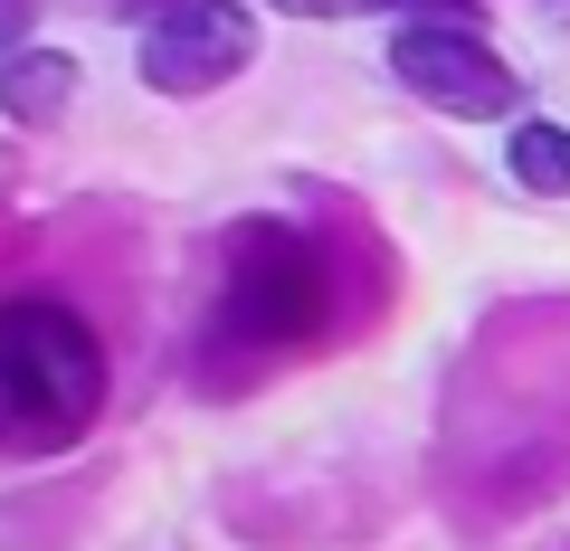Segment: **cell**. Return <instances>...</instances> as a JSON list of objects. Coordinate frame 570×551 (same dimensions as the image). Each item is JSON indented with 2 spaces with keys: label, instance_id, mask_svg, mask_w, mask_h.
Masks as SVG:
<instances>
[{
  "label": "cell",
  "instance_id": "obj_1",
  "mask_svg": "<svg viewBox=\"0 0 570 551\" xmlns=\"http://www.w3.org/2000/svg\"><path fill=\"white\" fill-rule=\"evenodd\" d=\"M105 419V343L67 295L0 305V456H67Z\"/></svg>",
  "mask_w": 570,
  "mask_h": 551
},
{
  "label": "cell",
  "instance_id": "obj_2",
  "mask_svg": "<svg viewBox=\"0 0 570 551\" xmlns=\"http://www.w3.org/2000/svg\"><path fill=\"white\" fill-rule=\"evenodd\" d=\"M333 324V266L305 228L285 219H247L228 228L219 257V305H209V352L219 362H276V352H305Z\"/></svg>",
  "mask_w": 570,
  "mask_h": 551
},
{
  "label": "cell",
  "instance_id": "obj_3",
  "mask_svg": "<svg viewBox=\"0 0 570 551\" xmlns=\"http://www.w3.org/2000/svg\"><path fill=\"white\" fill-rule=\"evenodd\" d=\"M390 77L428 105V115H456V124H485V115H513L523 77L504 67V48H485L466 20H409L390 39Z\"/></svg>",
  "mask_w": 570,
  "mask_h": 551
},
{
  "label": "cell",
  "instance_id": "obj_4",
  "mask_svg": "<svg viewBox=\"0 0 570 551\" xmlns=\"http://www.w3.org/2000/svg\"><path fill=\"white\" fill-rule=\"evenodd\" d=\"M257 58V20L238 0H163V20L142 29V86L153 96H219Z\"/></svg>",
  "mask_w": 570,
  "mask_h": 551
},
{
  "label": "cell",
  "instance_id": "obj_5",
  "mask_svg": "<svg viewBox=\"0 0 570 551\" xmlns=\"http://www.w3.org/2000/svg\"><path fill=\"white\" fill-rule=\"evenodd\" d=\"M67 105H77V58H58V48H10L0 58V115L10 124H58Z\"/></svg>",
  "mask_w": 570,
  "mask_h": 551
},
{
  "label": "cell",
  "instance_id": "obj_6",
  "mask_svg": "<svg viewBox=\"0 0 570 551\" xmlns=\"http://www.w3.org/2000/svg\"><path fill=\"white\" fill-rule=\"evenodd\" d=\"M513 181L542 190V200H570V134L561 124H523L513 134Z\"/></svg>",
  "mask_w": 570,
  "mask_h": 551
},
{
  "label": "cell",
  "instance_id": "obj_7",
  "mask_svg": "<svg viewBox=\"0 0 570 551\" xmlns=\"http://www.w3.org/2000/svg\"><path fill=\"white\" fill-rule=\"evenodd\" d=\"M295 20H362V10H400V0H285Z\"/></svg>",
  "mask_w": 570,
  "mask_h": 551
},
{
  "label": "cell",
  "instance_id": "obj_8",
  "mask_svg": "<svg viewBox=\"0 0 570 551\" xmlns=\"http://www.w3.org/2000/svg\"><path fill=\"white\" fill-rule=\"evenodd\" d=\"M29 20H39V0H0V58L29 48Z\"/></svg>",
  "mask_w": 570,
  "mask_h": 551
}]
</instances>
